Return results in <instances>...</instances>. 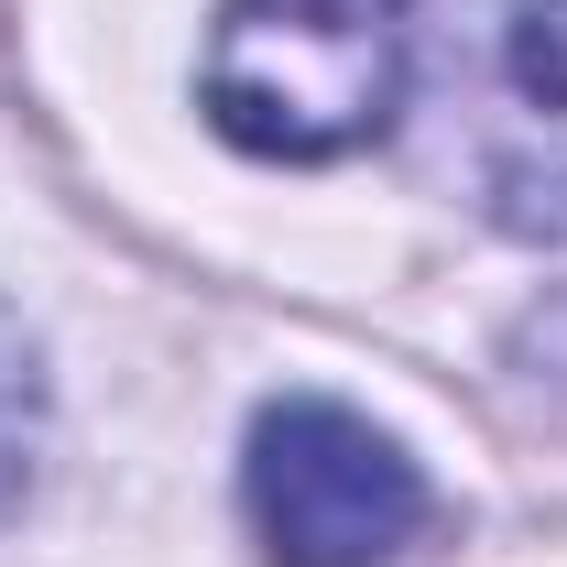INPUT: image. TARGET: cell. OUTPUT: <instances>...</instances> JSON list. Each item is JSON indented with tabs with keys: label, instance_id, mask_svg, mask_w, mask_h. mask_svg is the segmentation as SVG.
I'll return each mask as SVG.
<instances>
[{
	"label": "cell",
	"instance_id": "6da1fadb",
	"mask_svg": "<svg viewBox=\"0 0 567 567\" xmlns=\"http://www.w3.org/2000/svg\"><path fill=\"white\" fill-rule=\"evenodd\" d=\"M404 99V0H229L208 121L274 164H339Z\"/></svg>",
	"mask_w": 567,
	"mask_h": 567
},
{
	"label": "cell",
	"instance_id": "7a4b0ae2",
	"mask_svg": "<svg viewBox=\"0 0 567 567\" xmlns=\"http://www.w3.org/2000/svg\"><path fill=\"white\" fill-rule=\"evenodd\" d=\"M251 524L274 567H382L415 546L425 481L371 415L328 393H284L251 425Z\"/></svg>",
	"mask_w": 567,
	"mask_h": 567
},
{
	"label": "cell",
	"instance_id": "3957f363",
	"mask_svg": "<svg viewBox=\"0 0 567 567\" xmlns=\"http://www.w3.org/2000/svg\"><path fill=\"white\" fill-rule=\"evenodd\" d=\"M481 197L524 240H567V0H513L481 87Z\"/></svg>",
	"mask_w": 567,
	"mask_h": 567
},
{
	"label": "cell",
	"instance_id": "277c9868",
	"mask_svg": "<svg viewBox=\"0 0 567 567\" xmlns=\"http://www.w3.org/2000/svg\"><path fill=\"white\" fill-rule=\"evenodd\" d=\"M33 436H44V371H33V339L0 317V502L22 492V470H33Z\"/></svg>",
	"mask_w": 567,
	"mask_h": 567
}]
</instances>
